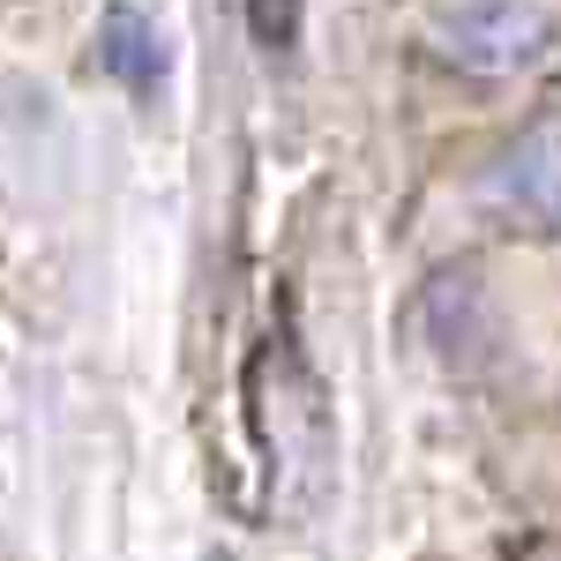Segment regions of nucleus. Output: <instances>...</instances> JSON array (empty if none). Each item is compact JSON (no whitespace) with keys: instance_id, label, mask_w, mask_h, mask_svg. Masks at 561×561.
Listing matches in <instances>:
<instances>
[{"instance_id":"nucleus-1","label":"nucleus","mask_w":561,"mask_h":561,"mask_svg":"<svg viewBox=\"0 0 561 561\" xmlns=\"http://www.w3.org/2000/svg\"><path fill=\"white\" fill-rule=\"evenodd\" d=\"M434 45L479 76H524L561 53V0H457L434 15Z\"/></svg>"},{"instance_id":"nucleus-2","label":"nucleus","mask_w":561,"mask_h":561,"mask_svg":"<svg viewBox=\"0 0 561 561\" xmlns=\"http://www.w3.org/2000/svg\"><path fill=\"white\" fill-rule=\"evenodd\" d=\"M486 203L531 225H554L561 217V113L531 121V128L502 150V165L486 173Z\"/></svg>"},{"instance_id":"nucleus-3","label":"nucleus","mask_w":561,"mask_h":561,"mask_svg":"<svg viewBox=\"0 0 561 561\" xmlns=\"http://www.w3.org/2000/svg\"><path fill=\"white\" fill-rule=\"evenodd\" d=\"M98 60L121 76L128 90H150L158 76H165V53H158V31L135 15V8H113L105 15V31H98Z\"/></svg>"},{"instance_id":"nucleus-4","label":"nucleus","mask_w":561,"mask_h":561,"mask_svg":"<svg viewBox=\"0 0 561 561\" xmlns=\"http://www.w3.org/2000/svg\"><path fill=\"white\" fill-rule=\"evenodd\" d=\"M248 23H255L262 45H293V31H300V0H248Z\"/></svg>"}]
</instances>
